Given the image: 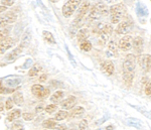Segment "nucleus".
I'll return each mask as SVG.
<instances>
[{"label": "nucleus", "mask_w": 151, "mask_h": 130, "mask_svg": "<svg viewBox=\"0 0 151 130\" xmlns=\"http://www.w3.org/2000/svg\"><path fill=\"white\" fill-rule=\"evenodd\" d=\"M118 51V46H117V43L115 40H110L108 43V51H107V55H112L115 56Z\"/></svg>", "instance_id": "19"}, {"label": "nucleus", "mask_w": 151, "mask_h": 130, "mask_svg": "<svg viewBox=\"0 0 151 130\" xmlns=\"http://www.w3.org/2000/svg\"><path fill=\"white\" fill-rule=\"evenodd\" d=\"M24 50V46L22 45L18 46L16 48H14L13 51H11V53H9L8 55H7L6 57V60L9 61V62H13V61H15L16 58H17L19 56H20V53H22Z\"/></svg>", "instance_id": "12"}, {"label": "nucleus", "mask_w": 151, "mask_h": 130, "mask_svg": "<svg viewBox=\"0 0 151 130\" xmlns=\"http://www.w3.org/2000/svg\"><path fill=\"white\" fill-rule=\"evenodd\" d=\"M58 109V106L55 104H53V103H52L50 105H47V107H45V112L48 114H52L53 113V112H55Z\"/></svg>", "instance_id": "31"}, {"label": "nucleus", "mask_w": 151, "mask_h": 130, "mask_svg": "<svg viewBox=\"0 0 151 130\" xmlns=\"http://www.w3.org/2000/svg\"><path fill=\"white\" fill-rule=\"evenodd\" d=\"M140 68L142 69L144 72H149L151 70V55H141L138 60Z\"/></svg>", "instance_id": "7"}, {"label": "nucleus", "mask_w": 151, "mask_h": 130, "mask_svg": "<svg viewBox=\"0 0 151 130\" xmlns=\"http://www.w3.org/2000/svg\"><path fill=\"white\" fill-rule=\"evenodd\" d=\"M112 32H113V27L112 25H105L103 28L100 31V43L101 45H105L106 43L109 41V38L112 35Z\"/></svg>", "instance_id": "5"}, {"label": "nucleus", "mask_w": 151, "mask_h": 130, "mask_svg": "<svg viewBox=\"0 0 151 130\" xmlns=\"http://www.w3.org/2000/svg\"><path fill=\"white\" fill-rule=\"evenodd\" d=\"M43 110H45V105H43V104H40V105H37L36 108H35V113H41Z\"/></svg>", "instance_id": "38"}, {"label": "nucleus", "mask_w": 151, "mask_h": 130, "mask_svg": "<svg viewBox=\"0 0 151 130\" xmlns=\"http://www.w3.org/2000/svg\"><path fill=\"white\" fill-rule=\"evenodd\" d=\"M87 128H88V120H86V119L82 120L79 124V129L80 130H86Z\"/></svg>", "instance_id": "36"}, {"label": "nucleus", "mask_w": 151, "mask_h": 130, "mask_svg": "<svg viewBox=\"0 0 151 130\" xmlns=\"http://www.w3.org/2000/svg\"><path fill=\"white\" fill-rule=\"evenodd\" d=\"M30 40H31V33H30V30L29 29H26V31L24 32L23 36H22V40H21V45H22L24 48L27 46L30 43Z\"/></svg>", "instance_id": "24"}, {"label": "nucleus", "mask_w": 151, "mask_h": 130, "mask_svg": "<svg viewBox=\"0 0 151 130\" xmlns=\"http://www.w3.org/2000/svg\"><path fill=\"white\" fill-rule=\"evenodd\" d=\"M41 70V67L40 66H35V67H32L30 69V70L28 71V76L29 77H35V76L37 75L38 73H40V71Z\"/></svg>", "instance_id": "30"}, {"label": "nucleus", "mask_w": 151, "mask_h": 130, "mask_svg": "<svg viewBox=\"0 0 151 130\" xmlns=\"http://www.w3.org/2000/svg\"><path fill=\"white\" fill-rule=\"evenodd\" d=\"M12 99H13L14 103H15L17 106H21V105L23 104V102H24L23 95H22V93H20V92L14 93L13 96H12Z\"/></svg>", "instance_id": "23"}, {"label": "nucleus", "mask_w": 151, "mask_h": 130, "mask_svg": "<svg viewBox=\"0 0 151 130\" xmlns=\"http://www.w3.org/2000/svg\"><path fill=\"white\" fill-rule=\"evenodd\" d=\"M14 40L12 38H2L1 41H0V48H1V55H3V53L8 48H12L14 46Z\"/></svg>", "instance_id": "11"}, {"label": "nucleus", "mask_w": 151, "mask_h": 130, "mask_svg": "<svg viewBox=\"0 0 151 130\" xmlns=\"http://www.w3.org/2000/svg\"><path fill=\"white\" fill-rule=\"evenodd\" d=\"M31 93H32L35 97L40 98V99H47L48 97V95H50V90L42 87V86L40 84H35L31 87Z\"/></svg>", "instance_id": "3"}, {"label": "nucleus", "mask_w": 151, "mask_h": 130, "mask_svg": "<svg viewBox=\"0 0 151 130\" xmlns=\"http://www.w3.org/2000/svg\"><path fill=\"white\" fill-rule=\"evenodd\" d=\"M57 125H58L57 120L52 119V118L47 119L42 122V126H43V128H45V129H55Z\"/></svg>", "instance_id": "21"}, {"label": "nucleus", "mask_w": 151, "mask_h": 130, "mask_svg": "<svg viewBox=\"0 0 151 130\" xmlns=\"http://www.w3.org/2000/svg\"><path fill=\"white\" fill-rule=\"evenodd\" d=\"M2 4L5 6H12L15 2V0H1Z\"/></svg>", "instance_id": "37"}, {"label": "nucleus", "mask_w": 151, "mask_h": 130, "mask_svg": "<svg viewBox=\"0 0 151 130\" xmlns=\"http://www.w3.org/2000/svg\"><path fill=\"white\" fill-rule=\"evenodd\" d=\"M52 1H53V2H57V1H58V0H52Z\"/></svg>", "instance_id": "44"}, {"label": "nucleus", "mask_w": 151, "mask_h": 130, "mask_svg": "<svg viewBox=\"0 0 151 130\" xmlns=\"http://www.w3.org/2000/svg\"><path fill=\"white\" fill-rule=\"evenodd\" d=\"M93 8L96 10V12L100 16H105L110 12V9L108 8V6H107L106 4L102 3V2H99V3L95 4L93 6Z\"/></svg>", "instance_id": "13"}, {"label": "nucleus", "mask_w": 151, "mask_h": 130, "mask_svg": "<svg viewBox=\"0 0 151 130\" xmlns=\"http://www.w3.org/2000/svg\"><path fill=\"white\" fill-rule=\"evenodd\" d=\"M90 9H91V4H90V2L89 1L83 2L81 7H80L79 10H78V15L85 16L88 13V12L90 11Z\"/></svg>", "instance_id": "17"}, {"label": "nucleus", "mask_w": 151, "mask_h": 130, "mask_svg": "<svg viewBox=\"0 0 151 130\" xmlns=\"http://www.w3.org/2000/svg\"><path fill=\"white\" fill-rule=\"evenodd\" d=\"M45 130H47V129H45Z\"/></svg>", "instance_id": "45"}, {"label": "nucleus", "mask_w": 151, "mask_h": 130, "mask_svg": "<svg viewBox=\"0 0 151 130\" xmlns=\"http://www.w3.org/2000/svg\"><path fill=\"white\" fill-rule=\"evenodd\" d=\"M47 76L45 75V74H42L40 77V82L42 83V82H45V81H47Z\"/></svg>", "instance_id": "40"}, {"label": "nucleus", "mask_w": 151, "mask_h": 130, "mask_svg": "<svg viewBox=\"0 0 151 130\" xmlns=\"http://www.w3.org/2000/svg\"><path fill=\"white\" fill-rule=\"evenodd\" d=\"M7 34H8V30L7 29H1V33H0V36H1V40L2 38H7Z\"/></svg>", "instance_id": "39"}, {"label": "nucleus", "mask_w": 151, "mask_h": 130, "mask_svg": "<svg viewBox=\"0 0 151 130\" xmlns=\"http://www.w3.org/2000/svg\"><path fill=\"white\" fill-rule=\"evenodd\" d=\"M143 46H144V40L141 36H136L133 38V48L136 53H140L143 50Z\"/></svg>", "instance_id": "14"}, {"label": "nucleus", "mask_w": 151, "mask_h": 130, "mask_svg": "<svg viewBox=\"0 0 151 130\" xmlns=\"http://www.w3.org/2000/svg\"><path fill=\"white\" fill-rule=\"evenodd\" d=\"M80 48L83 51H90L92 50V43L89 40H84L82 43H80Z\"/></svg>", "instance_id": "27"}, {"label": "nucleus", "mask_w": 151, "mask_h": 130, "mask_svg": "<svg viewBox=\"0 0 151 130\" xmlns=\"http://www.w3.org/2000/svg\"><path fill=\"white\" fill-rule=\"evenodd\" d=\"M136 66V58L134 55H128L123 63V73H134Z\"/></svg>", "instance_id": "4"}, {"label": "nucleus", "mask_w": 151, "mask_h": 130, "mask_svg": "<svg viewBox=\"0 0 151 130\" xmlns=\"http://www.w3.org/2000/svg\"><path fill=\"white\" fill-rule=\"evenodd\" d=\"M133 79H134V73H123V81L128 86L131 85Z\"/></svg>", "instance_id": "28"}, {"label": "nucleus", "mask_w": 151, "mask_h": 130, "mask_svg": "<svg viewBox=\"0 0 151 130\" xmlns=\"http://www.w3.org/2000/svg\"><path fill=\"white\" fill-rule=\"evenodd\" d=\"M89 35H90L89 30H88L87 28H83L77 34V40L79 41V43H82V41H84V40H87L88 38H89Z\"/></svg>", "instance_id": "18"}, {"label": "nucleus", "mask_w": 151, "mask_h": 130, "mask_svg": "<svg viewBox=\"0 0 151 130\" xmlns=\"http://www.w3.org/2000/svg\"><path fill=\"white\" fill-rule=\"evenodd\" d=\"M76 103H77V98L75 96H73V95H70L67 99L63 100V101L60 102V106L65 110H70L75 106Z\"/></svg>", "instance_id": "10"}, {"label": "nucleus", "mask_w": 151, "mask_h": 130, "mask_svg": "<svg viewBox=\"0 0 151 130\" xmlns=\"http://www.w3.org/2000/svg\"><path fill=\"white\" fill-rule=\"evenodd\" d=\"M85 113V108H83L81 106H77L70 111V116L74 117V118H78V117L83 116Z\"/></svg>", "instance_id": "22"}, {"label": "nucleus", "mask_w": 151, "mask_h": 130, "mask_svg": "<svg viewBox=\"0 0 151 130\" xmlns=\"http://www.w3.org/2000/svg\"><path fill=\"white\" fill-rule=\"evenodd\" d=\"M144 92H145L146 96H151V78H150L149 80H148V82L146 83Z\"/></svg>", "instance_id": "33"}, {"label": "nucleus", "mask_w": 151, "mask_h": 130, "mask_svg": "<svg viewBox=\"0 0 151 130\" xmlns=\"http://www.w3.org/2000/svg\"><path fill=\"white\" fill-rule=\"evenodd\" d=\"M5 10H6V6L2 4L1 7H0V12H1V13H3V11H5Z\"/></svg>", "instance_id": "41"}, {"label": "nucleus", "mask_w": 151, "mask_h": 130, "mask_svg": "<svg viewBox=\"0 0 151 130\" xmlns=\"http://www.w3.org/2000/svg\"><path fill=\"white\" fill-rule=\"evenodd\" d=\"M21 113H22V112H21V110H20V109L12 110V111H10L8 114H7L6 120H7V121H9V122H12L13 120L18 119L19 117L21 116Z\"/></svg>", "instance_id": "16"}, {"label": "nucleus", "mask_w": 151, "mask_h": 130, "mask_svg": "<svg viewBox=\"0 0 151 130\" xmlns=\"http://www.w3.org/2000/svg\"><path fill=\"white\" fill-rule=\"evenodd\" d=\"M43 38L50 43H55V38L50 31H43Z\"/></svg>", "instance_id": "29"}, {"label": "nucleus", "mask_w": 151, "mask_h": 130, "mask_svg": "<svg viewBox=\"0 0 151 130\" xmlns=\"http://www.w3.org/2000/svg\"><path fill=\"white\" fill-rule=\"evenodd\" d=\"M131 27H132V24H131L130 21L123 20L120 23H118L116 31L118 34H126L131 30Z\"/></svg>", "instance_id": "9"}, {"label": "nucleus", "mask_w": 151, "mask_h": 130, "mask_svg": "<svg viewBox=\"0 0 151 130\" xmlns=\"http://www.w3.org/2000/svg\"><path fill=\"white\" fill-rule=\"evenodd\" d=\"M111 21L112 23H120L121 19L126 14V6L122 3H118L110 7Z\"/></svg>", "instance_id": "1"}, {"label": "nucleus", "mask_w": 151, "mask_h": 130, "mask_svg": "<svg viewBox=\"0 0 151 130\" xmlns=\"http://www.w3.org/2000/svg\"><path fill=\"white\" fill-rule=\"evenodd\" d=\"M14 101H13V99L12 98H8V99L6 100V102H5V108H6V110H11L12 109V107L14 106Z\"/></svg>", "instance_id": "34"}, {"label": "nucleus", "mask_w": 151, "mask_h": 130, "mask_svg": "<svg viewBox=\"0 0 151 130\" xmlns=\"http://www.w3.org/2000/svg\"><path fill=\"white\" fill-rule=\"evenodd\" d=\"M1 112H3V103L1 102Z\"/></svg>", "instance_id": "43"}, {"label": "nucleus", "mask_w": 151, "mask_h": 130, "mask_svg": "<svg viewBox=\"0 0 151 130\" xmlns=\"http://www.w3.org/2000/svg\"><path fill=\"white\" fill-rule=\"evenodd\" d=\"M82 0H69L65 3V5L63 6V15L65 18H69L74 14V12L76 11V9L79 7V5L81 4Z\"/></svg>", "instance_id": "2"}, {"label": "nucleus", "mask_w": 151, "mask_h": 130, "mask_svg": "<svg viewBox=\"0 0 151 130\" xmlns=\"http://www.w3.org/2000/svg\"><path fill=\"white\" fill-rule=\"evenodd\" d=\"M106 130H114V126H112V125H110V126L107 127Z\"/></svg>", "instance_id": "42"}, {"label": "nucleus", "mask_w": 151, "mask_h": 130, "mask_svg": "<svg viewBox=\"0 0 151 130\" xmlns=\"http://www.w3.org/2000/svg\"><path fill=\"white\" fill-rule=\"evenodd\" d=\"M64 97V92L63 91H57L50 96V102L53 104H57V103L62 102V99Z\"/></svg>", "instance_id": "20"}, {"label": "nucleus", "mask_w": 151, "mask_h": 130, "mask_svg": "<svg viewBox=\"0 0 151 130\" xmlns=\"http://www.w3.org/2000/svg\"><path fill=\"white\" fill-rule=\"evenodd\" d=\"M84 21H85V16L78 15L75 18V20L73 21V27H75V28L81 27L83 24H84Z\"/></svg>", "instance_id": "26"}, {"label": "nucleus", "mask_w": 151, "mask_h": 130, "mask_svg": "<svg viewBox=\"0 0 151 130\" xmlns=\"http://www.w3.org/2000/svg\"><path fill=\"white\" fill-rule=\"evenodd\" d=\"M68 116H69V112H67L65 110H60L58 113H55V119L57 121H63L65 118H68Z\"/></svg>", "instance_id": "25"}, {"label": "nucleus", "mask_w": 151, "mask_h": 130, "mask_svg": "<svg viewBox=\"0 0 151 130\" xmlns=\"http://www.w3.org/2000/svg\"><path fill=\"white\" fill-rule=\"evenodd\" d=\"M17 19V15L13 12H7L6 14L1 16V28H3V26L7 25V24L13 23Z\"/></svg>", "instance_id": "8"}, {"label": "nucleus", "mask_w": 151, "mask_h": 130, "mask_svg": "<svg viewBox=\"0 0 151 130\" xmlns=\"http://www.w3.org/2000/svg\"><path fill=\"white\" fill-rule=\"evenodd\" d=\"M22 117L25 121H31L35 118V114L33 113H30V112H25V113L22 114Z\"/></svg>", "instance_id": "35"}, {"label": "nucleus", "mask_w": 151, "mask_h": 130, "mask_svg": "<svg viewBox=\"0 0 151 130\" xmlns=\"http://www.w3.org/2000/svg\"><path fill=\"white\" fill-rule=\"evenodd\" d=\"M101 69L109 76H111L112 74L114 73V65H113V63L109 60L104 61V62L101 64Z\"/></svg>", "instance_id": "15"}, {"label": "nucleus", "mask_w": 151, "mask_h": 130, "mask_svg": "<svg viewBox=\"0 0 151 130\" xmlns=\"http://www.w3.org/2000/svg\"><path fill=\"white\" fill-rule=\"evenodd\" d=\"M133 46V38L131 35H125L119 41V48L123 51H128Z\"/></svg>", "instance_id": "6"}, {"label": "nucleus", "mask_w": 151, "mask_h": 130, "mask_svg": "<svg viewBox=\"0 0 151 130\" xmlns=\"http://www.w3.org/2000/svg\"><path fill=\"white\" fill-rule=\"evenodd\" d=\"M11 130H24V126L22 123H20L19 121H16L12 124Z\"/></svg>", "instance_id": "32"}]
</instances>
